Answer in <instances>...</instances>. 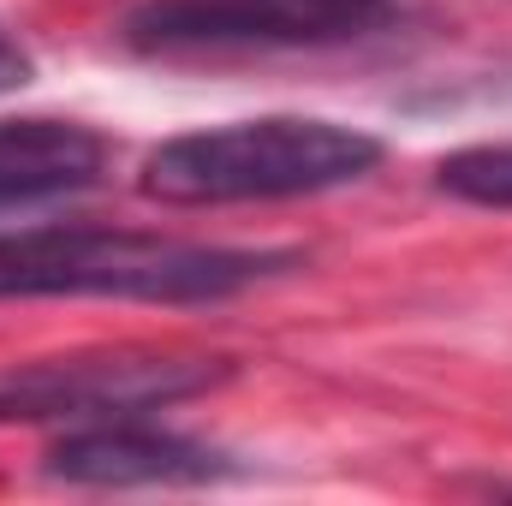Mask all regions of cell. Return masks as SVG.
<instances>
[{"label":"cell","instance_id":"cell-7","mask_svg":"<svg viewBox=\"0 0 512 506\" xmlns=\"http://www.w3.org/2000/svg\"><path fill=\"white\" fill-rule=\"evenodd\" d=\"M435 185L477 209H512V137L507 143H471L435 167Z\"/></svg>","mask_w":512,"mask_h":506},{"label":"cell","instance_id":"cell-3","mask_svg":"<svg viewBox=\"0 0 512 506\" xmlns=\"http://www.w3.org/2000/svg\"><path fill=\"white\" fill-rule=\"evenodd\" d=\"M233 381V358L203 352H72L0 370V423H108V417H149L179 399Z\"/></svg>","mask_w":512,"mask_h":506},{"label":"cell","instance_id":"cell-2","mask_svg":"<svg viewBox=\"0 0 512 506\" xmlns=\"http://www.w3.org/2000/svg\"><path fill=\"white\" fill-rule=\"evenodd\" d=\"M382 167V137L316 114H262L233 126H203L149 149L137 191L173 209L274 203L358 185Z\"/></svg>","mask_w":512,"mask_h":506},{"label":"cell","instance_id":"cell-1","mask_svg":"<svg viewBox=\"0 0 512 506\" xmlns=\"http://www.w3.org/2000/svg\"><path fill=\"white\" fill-rule=\"evenodd\" d=\"M292 262V251H227L126 227H24L0 233V298L215 304Z\"/></svg>","mask_w":512,"mask_h":506},{"label":"cell","instance_id":"cell-6","mask_svg":"<svg viewBox=\"0 0 512 506\" xmlns=\"http://www.w3.org/2000/svg\"><path fill=\"white\" fill-rule=\"evenodd\" d=\"M108 167V143L78 120H0V209L54 203L90 191Z\"/></svg>","mask_w":512,"mask_h":506},{"label":"cell","instance_id":"cell-5","mask_svg":"<svg viewBox=\"0 0 512 506\" xmlns=\"http://www.w3.org/2000/svg\"><path fill=\"white\" fill-rule=\"evenodd\" d=\"M42 471L54 483H78V489H179V483H215L233 477L227 453L155 429L149 417H108V423H78L66 429Z\"/></svg>","mask_w":512,"mask_h":506},{"label":"cell","instance_id":"cell-8","mask_svg":"<svg viewBox=\"0 0 512 506\" xmlns=\"http://www.w3.org/2000/svg\"><path fill=\"white\" fill-rule=\"evenodd\" d=\"M24 78H30V60L18 54V42H6V36H0V96H6V90H18Z\"/></svg>","mask_w":512,"mask_h":506},{"label":"cell","instance_id":"cell-4","mask_svg":"<svg viewBox=\"0 0 512 506\" xmlns=\"http://www.w3.org/2000/svg\"><path fill=\"white\" fill-rule=\"evenodd\" d=\"M393 12V0H149L131 12V42L149 54L328 48L393 24Z\"/></svg>","mask_w":512,"mask_h":506}]
</instances>
